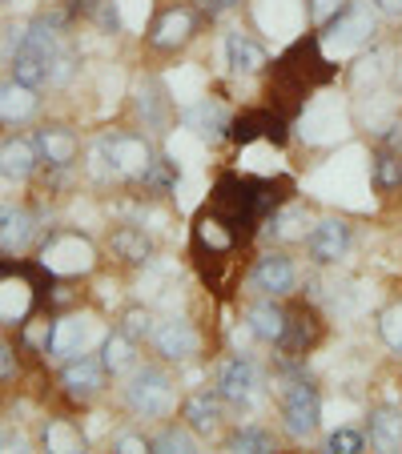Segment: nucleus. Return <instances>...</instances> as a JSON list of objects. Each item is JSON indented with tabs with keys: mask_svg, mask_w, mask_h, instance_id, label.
<instances>
[{
	"mask_svg": "<svg viewBox=\"0 0 402 454\" xmlns=\"http://www.w3.org/2000/svg\"><path fill=\"white\" fill-rule=\"evenodd\" d=\"M294 185L282 177H241V173H222L214 181V193H209V206L225 225L230 233L241 241H249L257 233V225L270 222L278 209L290 201Z\"/></svg>",
	"mask_w": 402,
	"mask_h": 454,
	"instance_id": "1",
	"label": "nucleus"
},
{
	"mask_svg": "<svg viewBox=\"0 0 402 454\" xmlns=\"http://www.w3.org/2000/svg\"><path fill=\"white\" fill-rule=\"evenodd\" d=\"M334 77H338V65L326 60L322 41H318V36H306V41L290 44V49L278 57L265 97H270V105H274L278 113L294 117V113L306 105V97L314 93V89L330 85Z\"/></svg>",
	"mask_w": 402,
	"mask_h": 454,
	"instance_id": "2",
	"label": "nucleus"
},
{
	"mask_svg": "<svg viewBox=\"0 0 402 454\" xmlns=\"http://www.w3.org/2000/svg\"><path fill=\"white\" fill-rule=\"evenodd\" d=\"M125 403L133 406V414L141 419H169L177 411V386L165 370L157 366H138L129 374V386H125Z\"/></svg>",
	"mask_w": 402,
	"mask_h": 454,
	"instance_id": "3",
	"label": "nucleus"
},
{
	"mask_svg": "<svg viewBox=\"0 0 402 454\" xmlns=\"http://www.w3.org/2000/svg\"><path fill=\"white\" fill-rule=\"evenodd\" d=\"M282 422L294 438H310L322 422V398H318V386L310 382L302 370H290L282 378Z\"/></svg>",
	"mask_w": 402,
	"mask_h": 454,
	"instance_id": "4",
	"label": "nucleus"
},
{
	"mask_svg": "<svg viewBox=\"0 0 402 454\" xmlns=\"http://www.w3.org/2000/svg\"><path fill=\"white\" fill-rule=\"evenodd\" d=\"M230 137L238 141V145H254V141L286 145V141H290V117L278 113L274 105H265V109H246L230 121Z\"/></svg>",
	"mask_w": 402,
	"mask_h": 454,
	"instance_id": "5",
	"label": "nucleus"
},
{
	"mask_svg": "<svg viewBox=\"0 0 402 454\" xmlns=\"http://www.w3.org/2000/svg\"><path fill=\"white\" fill-rule=\"evenodd\" d=\"M322 338H326V322L310 301H294V306H286V334H282V342H278L286 358H302V354H310Z\"/></svg>",
	"mask_w": 402,
	"mask_h": 454,
	"instance_id": "6",
	"label": "nucleus"
},
{
	"mask_svg": "<svg viewBox=\"0 0 402 454\" xmlns=\"http://www.w3.org/2000/svg\"><path fill=\"white\" fill-rule=\"evenodd\" d=\"M374 28H378L374 0H351V4L326 25V33H330V41L338 44V49H359V44H367L370 36H374Z\"/></svg>",
	"mask_w": 402,
	"mask_h": 454,
	"instance_id": "7",
	"label": "nucleus"
},
{
	"mask_svg": "<svg viewBox=\"0 0 402 454\" xmlns=\"http://www.w3.org/2000/svg\"><path fill=\"white\" fill-rule=\"evenodd\" d=\"M105 153H109L117 177H146V169L154 165V149L146 137H133V133H113L101 141Z\"/></svg>",
	"mask_w": 402,
	"mask_h": 454,
	"instance_id": "8",
	"label": "nucleus"
},
{
	"mask_svg": "<svg viewBox=\"0 0 402 454\" xmlns=\"http://www.w3.org/2000/svg\"><path fill=\"white\" fill-rule=\"evenodd\" d=\"M249 286L254 290H262L265 298H282V294H290L294 286H298V270H294V262L286 254H262L254 262V270H249Z\"/></svg>",
	"mask_w": 402,
	"mask_h": 454,
	"instance_id": "9",
	"label": "nucleus"
},
{
	"mask_svg": "<svg viewBox=\"0 0 402 454\" xmlns=\"http://www.w3.org/2000/svg\"><path fill=\"white\" fill-rule=\"evenodd\" d=\"M154 350L165 362H189L201 354V334L189 326L185 317H169V322L154 326Z\"/></svg>",
	"mask_w": 402,
	"mask_h": 454,
	"instance_id": "10",
	"label": "nucleus"
},
{
	"mask_svg": "<svg viewBox=\"0 0 402 454\" xmlns=\"http://www.w3.org/2000/svg\"><path fill=\"white\" fill-rule=\"evenodd\" d=\"M41 257H44V266H49L52 274H85V270H93V262H97L93 246H89L85 238H77V233L52 238Z\"/></svg>",
	"mask_w": 402,
	"mask_h": 454,
	"instance_id": "11",
	"label": "nucleus"
},
{
	"mask_svg": "<svg viewBox=\"0 0 402 454\" xmlns=\"http://www.w3.org/2000/svg\"><path fill=\"white\" fill-rule=\"evenodd\" d=\"M197 36V12L189 9V4H173V9H165L162 17H157V25L149 28V44L162 52H173L181 49V44H189Z\"/></svg>",
	"mask_w": 402,
	"mask_h": 454,
	"instance_id": "12",
	"label": "nucleus"
},
{
	"mask_svg": "<svg viewBox=\"0 0 402 454\" xmlns=\"http://www.w3.org/2000/svg\"><path fill=\"white\" fill-rule=\"evenodd\" d=\"M306 249L314 262H322V266L343 262L346 249H351V222H343V217H322V222L310 230Z\"/></svg>",
	"mask_w": 402,
	"mask_h": 454,
	"instance_id": "13",
	"label": "nucleus"
},
{
	"mask_svg": "<svg viewBox=\"0 0 402 454\" xmlns=\"http://www.w3.org/2000/svg\"><path fill=\"white\" fill-rule=\"evenodd\" d=\"M257 386H262V378H257V366L249 358H241V354L225 362L222 374H217V395H222L225 403H233V406L254 403Z\"/></svg>",
	"mask_w": 402,
	"mask_h": 454,
	"instance_id": "14",
	"label": "nucleus"
},
{
	"mask_svg": "<svg viewBox=\"0 0 402 454\" xmlns=\"http://www.w3.org/2000/svg\"><path fill=\"white\" fill-rule=\"evenodd\" d=\"M181 125L193 129L197 137H206V141L230 137V113L222 109V101H209V97H201V101H193L189 109H181Z\"/></svg>",
	"mask_w": 402,
	"mask_h": 454,
	"instance_id": "15",
	"label": "nucleus"
},
{
	"mask_svg": "<svg viewBox=\"0 0 402 454\" xmlns=\"http://www.w3.org/2000/svg\"><path fill=\"white\" fill-rule=\"evenodd\" d=\"M222 395H209V390H197V395L185 398V406H181V414H185V427L193 430V434H214L217 422H222Z\"/></svg>",
	"mask_w": 402,
	"mask_h": 454,
	"instance_id": "16",
	"label": "nucleus"
},
{
	"mask_svg": "<svg viewBox=\"0 0 402 454\" xmlns=\"http://www.w3.org/2000/svg\"><path fill=\"white\" fill-rule=\"evenodd\" d=\"M225 57H230V69L241 73V77H254V73H262L265 65H270L265 49L257 41H249L246 33H230V41H225Z\"/></svg>",
	"mask_w": 402,
	"mask_h": 454,
	"instance_id": "17",
	"label": "nucleus"
},
{
	"mask_svg": "<svg viewBox=\"0 0 402 454\" xmlns=\"http://www.w3.org/2000/svg\"><path fill=\"white\" fill-rule=\"evenodd\" d=\"M370 446L374 450H402V411H394V406H378V411H370Z\"/></svg>",
	"mask_w": 402,
	"mask_h": 454,
	"instance_id": "18",
	"label": "nucleus"
},
{
	"mask_svg": "<svg viewBox=\"0 0 402 454\" xmlns=\"http://www.w3.org/2000/svg\"><path fill=\"white\" fill-rule=\"evenodd\" d=\"M249 330H254V338H262V342H282L286 334V306H278L274 298L257 301V306H249Z\"/></svg>",
	"mask_w": 402,
	"mask_h": 454,
	"instance_id": "19",
	"label": "nucleus"
},
{
	"mask_svg": "<svg viewBox=\"0 0 402 454\" xmlns=\"http://www.w3.org/2000/svg\"><path fill=\"white\" fill-rule=\"evenodd\" d=\"M101 374H105V362L81 358V362H69V366H65L60 382H65V390H69L73 398H89L101 390Z\"/></svg>",
	"mask_w": 402,
	"mask_h": 454,
	"instance_id": "20",
	"label": "nucleus"
},
{
	"mask_svg": "<svg viewBox=\"0 0 402 454\" xmlns=\"http://www.w3.org/2000/svg\"><path fill=\"white\" fill-rule=\"evenodd\" d=\"M28 241H33V217L17 206H0V249L17 254Z\"/></svg>",
	"mask_w": 402,
	"mask_h": 454,
	"instance_id": "21",
	"label": "nucleus"
},
{
	"mask_svg": "<svg viewBox=\"0 0 402 454\" xmlns=\"http://www.w3.org/2000/svg\"><path fill=\"white\" fill-rule=\"evenodd\" d=\"M33 169H36V149L28 145V141H20V137L0 141V173H4V177L25 181Z\"/></svg>",
	"mask_w": 402,
	"mask_h": 454,
	"instance_id": "22",
	"label": "nucleus"
},
{
	"mask_svg": "<svg viewBox=\"0 0 402 454\" xmlns=\"http://www.w3.org/2000/svg\"><path fill=\"white\" fill-rule=\"evenodd\" d=\"M85 317H60L57 326H52V338H49V354L52 358H69V354H77L81 346H85Z\"/></svg>",
	"mask_w": 402,
	"mask_h": 454,
	"instance_id": "23",
	"label": "nucleus"
},
{
	"mask_svg": "<svg viewBox=\"0 0 402 454\" xmlns=\"http://www.w3.org/2000/svg\"><path fill=\"white\" fill-rule=\"evenodd\" d=\"M113 249H117V257H125L129 266H146L149 257H154V241H149L146 230H138V225H121V230L113 233Z\"/></svg>",
	"mask_w": 402,
	"mask_h": 454,
	"instance_id": "24",
	"label": "nucleus"
},
{
	"mask_svg": "<svg viewBox=\"0 0 402 454\" xmlns=\"http://www.w3.org/2000/svg\"><path fill=\"white\" fill-rule=\"evenodd\" d=\"M36 149L44 153L49 165H69L77 157V137H73L69 129H41V137H36Z\"/></svg>",
	"mask_w": 402,
	"mask_h": 454,
	"instance_id": "25",
	"label": "nucleus"
},
{
	"mask_svg": "<svg viewBox=\"0 0 402 454\" xmlns=\"http://www.w3.org/2000/svg\"><path fill=\"white\" fill-rule=\"evenodd\" d=\"M33 306V290L20 278H4L0 282V322H20Z\"/></svg>",
	"mask_w": 402,
	"mask_h": 454,
	"instance_id": "26",
	"label": "nucleus"
},
{
	"mask_svg": "<svg viewBox=\"0 0 402 454\" xmlns=\"http://www.w3.org/2000/svg\"><path fill=\"white\" fill-rule=\"evenodd\" d=\"M33 109H36V93L28 85H20L17 77L0 89V117L4 121H25Z\"/></svg>",
	"mask_w": 402,
	"mask_h": 454,
	"instance_id": "27",
	"label": "nucleus"
},
{
	"mask_svg": "<svg viewBox=\"0 0 402 454\" xmlns=\"http://www.w3.org/2000/svg\"><path fill=\"white\" fill-rule=\"evenodd\" d=\"M138 105H141V117H146L154 129H162L165 117H169V101H165V89L157 77H146L138 85Z\"/></svg>",
	"mask_w": 402,
	"mask_h": 454,
	"instance_id": "28",
	"label": "nucleus"
},
{
	"mask_svg": "<svg viewBox=\"0 0 402 454\" xmlns=\"http://www.w3.org/2000/svg\"><path fill=\"white\" fill-rule=\"evenodd\" d=\"M370 173H374V189L378 193H394L402 185V153L398 149H378L374 161H370Z\"/></svg>",
	"mask_w": 402,
	"mask_h": 454,
	"instance_id": "29",
	"label": "nucleus"
},
{
	"mask_svg": "<svg viewBox=\"0 0 402 454\" xmlns=\"http://www.w3.org/2000/svg\"><path fill=\"white\" fill-rule=\"evenodd\" d=\"M105 370H113V374H133L138 370V354H133V338L129 334L105 338Z\"/></svg>",
	"mask_w": 402,
	"mask_h": 454,
	"instance_id": "30",
	"label": "nucleus"
},
{
	"mask_svg": "<svg viewBox=\"0 0 402 454\" xmlns=\"http://www.w3.org/2000/svg\"><path fill=\"white\" fill-rule=\"evenodd\" d=\"M146 189L149 193H169L173 185H177V165L169 161V157H154V165L146 169Z\"/></svg>",
	"mask_w": 402,
	"mask_h": 454,
	"instance_id": "31",
	"label": "nucleus"
},
{
	"mask_svg": "<svg viewBox=\"0 0 402 454\" xmlns=\"http://www.w3.org/2000/svg\"><path fill=\"white\" fill-rule=\"evenodd\" d=\"M230 450H249V454L274 450V434H270V430H257V427H246L230 438Z\"/></svg>",
	"mask_w": 402,
	"mask_h": 454,
	"instance_id": "32",
	"label": "nucleus"
},
{
	"mask_svg": "<svg viewBox=\"0 0 402 454\" xmlns=\"http://www.w3.org/2000/svg\"><path fill=\"white\" fill-rule=\"evenodd\" d=\"M149 446H154V450H181L185 454V450H193L197 442H193V430L189 427H169V430H162Z\"/></svg>",
	"mask_w": 402,
	"mask_h": 454,
	"instance_id": "33",
	"label": "nucleus"
},
{
	"mask_svg": "<svg viewBox=\"0 0 402 454\" xmlns=\"http://www.w3.org/2000/svg\"><path fill=\"white\" fill-rule=\"evenodd\" d=\"M326 450H338V454H359V450H367V434H362V430L343 427V430H334V434L326 438Z\"/></svg>",
	"mask_w": 402,
	"mask_h": 454,
	"instance_id": "34",
	"label": "nucleus"
},
{
	"mask_svg": "<svg viewBox=\"0 0 402 454\" xmlns=\"http://www.w3.org/2000/svg\"><path fill=\"white\" fill-rule=\"evenodd\" d=\"M378 334H382V342L390 346V350L402 354V306H390L382 314V322H378Z\"/></svg>",
	"mask_w": 402,
	"mask_h": 454,
	"instance_id": "35",
	"label": "nucleus"
},
{
	"mask_svg": "<svg viewBox=\"0 0 402 454\" xmlns=\"http://www.w3.org/2000/svg\"><path fill=\"white\" fill-rule=\"evenodd\" d=\"M346 4H351V0H310L306 9H310V20H314V28H326L334 17H338V12L346 9Z\"/></svg>",
	"mask_w": 402,
	"mask_h": 454,
	"instance_id": "36",
	"label": "nucleus"
},
{
	"mask_svg": "<svg viewBox=\"0 0 402 454\" xmlns=\"http://www.w3.org/2000/svg\"><path fill=\"white\" fill-rule=\"evenodd\" d=\"M125 334L133 338V342H138V338H154V314H149V309H129Z\"/></svg>",
	"mask_w": 402,
	"mask_h": 454,
	"instance_id": "37",
	"label": "nucleus"
},
{
	"mask_svg": "<svg viewBox=\"0 0 402 454\" xmlns=\"http://www.w3.org/2000/svg\"><path fill=\"white\" fill-rule=\"evenodd\" d=\"M97 25H101L105 33H117L121 28V12L113 0H101V4H97Z\"/></svg>",
	"mask_w": 402,
	"mask_h": 454,
	"instance_id": "38",
	"label": "nucleus"
},
{
	"mask_svg": "<svg viewBox=\"0 0 402 454\" xmlns=\"http://www.w3.org/2000/svg\"><path fill=\"white\" fill-rule=\"evenodd\" d=\"M117 450L138 454V450H149V442H146V438H138V434H121V438H117Z\"/></svg>",
	"mask_w": 402,
	"mask_h": 454,
	"instance_id": "39",
	"label": "nucleus"
},
{
	"mask_svg": "<svg viewBox=\"0 0 402 454\" xmlns=\"http://www.w3.org/2000/svg\"><path fill=\"white\" fill-rule=\"evenodd\" d=\"M9 374H12V350L9 346H0V382H4Z\"/></svg>",
	"mask_w": 402,
	"mask_h": 454,
	"instance_id": "40",
	"label": "nucleus"
},
{
	"mask_svg": "<svg viewBox=\"0 0 402 454\" xmlns=\"http://www.w3.org/2000/svg\"><path fill=\"white\" fill-rule=\"evenodd\" d=\"M49 442H52V446H73V434L57 427V430H49Z\"/></svg>",
	"mask_w": 402,
	"mask_h": 454,
	"instance_id": "41",
	"label": "nucleus"
},
{
	"mask_svg": "<svg viewBox=\"0 0 402 454\" xmlns=\"http://www.w3.org/2000/svg\"><path fill=\"white\" fill-rule=\"evenodd\" d=\"M382 12H390V17H402V0H374Z\"/></svg>",
	"mask_w": 402,
	"mask_h": 454,
	"instance_id": "42",
	"label": "nucleus"
},
{
	"mask_svg": "<svg viewBox=\"0 0 402 454\" xmlns=\"http://www.w3.org/2000/svg\"><path fill=\"white\" fill-rule=\"evenodd\" d=\"M241 0H214V12H225V9H238Z\"/></svg>",
	"mask_w": 402,
	"mask_h": 454,
	"instance_id": "43",
	"label": "nucleus"
}]
</instances>
